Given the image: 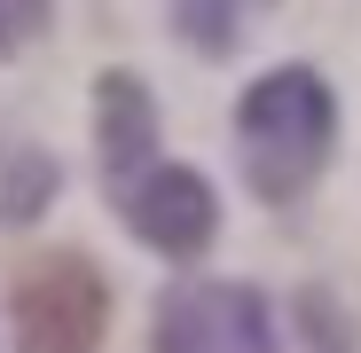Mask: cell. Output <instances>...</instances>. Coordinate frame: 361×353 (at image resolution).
Masks as SVG:
<instances>
[{
    "instance_id": "cell-1",
    "label": "cell",
    "mask_w": 361,
    "mask_h": 353,
    "mask_svg": "<svg viewBox=\"0 0 361 353\" xmlns=\"http://www.w3.org/2000/svg\"><path fill=\"white\" fill-rule=\"evenodd\" d=\"M235 134H244V173L267 204H290L314 189V173L330 165V142H338V102L330 87L307 71V63H283L267 71L244 110H235Z\"/></svg>"
},
{
    "instance_id": "cell-2",
    "label": "cell",
    "mask_w": 361,
    "mask_h": 353,
    "mask_svg": "<svg viewBox=\"0 0 361 353\" xmlns=\"http://www.w3.org/2000/svg\"><path fill=\"white\" fill-rule=\"evenodd\" d=\"M110 330V290L94 259L47 252L16 275V353H102Z\"/></svg>"
},
{
    "instance_id": "cell-3",
    "label": "cell",
    "mask_w": 361,
    "mask_h": 353,
    "mask_svg": "<svg viewBox=\"0 0 361 353\" xmlns=\"http://www.w3.org/2000/svg\"><path fill=\"white\" fill-rule=\"evenodd\" d=\"M157 353H275V322L244 283H180L157 306Z\"/></svg>"
},
{
    "instance_id": "cell-4",
    "label": "cell",
    "mask_w": 361,
    "mask_h": 353,
    "mask_svg": "<svg viewBox=\"0 0 361 353\" xmlns=\"http://www.w3.org/2000/svg\"><path fill=\"white\" fill-rule=\"evenodd\" d=\"M118 197H126V228L149 252H165V259H197L212 244V228H220V204H212V189L189 165H149Z\"/></svg>"
},
{
    "instance_id": "cell-5",
    "label": "cell",
    "mask_w": 361,
    "mask_h": 353,
    "mask_svg": "<svg viewBox=\"0 0 361 353\" xmlns=\"http://www.w3.org/2000/svg\"><path fill=\"white\" fill-rule=\"evenodd\" d=\"M94 126H102V165H110L118 189L157 165V157H149V149H157V110H149V87H142L134 71H110V79H102Z\"/></svg>"
},
{
    "instance_id": "cell-6",
    "label": "cell",
    "mask_w": 361,
    "mask_h": 353,
    "mask_svg": "<svg viewBox=\"0 0 361 353\" xmlns=\"http://www.w3.org/2000/svg\"><path fill=\"white\" fill-rule=\"evenodd\" d=\"M173 8H180V32H189L197 47L228 55L235 39H244V24H252V8H259V0H173Z\"/></svg>"
},
{
    "instance_id": "cell-7",
    "label": "cell",
    "mask_w": 361,
    "mask_h": 353,
    "mask_svg": "<svg viewBox=\"0 0 361 353\" xmlns=\"http://www.w3.org/2000/svg\"><path fill=\"white\" fill-rule=\"evenodd\" d=\"M47 157H32V165H8V189H0V220H32L39 212V197H47Z\"/></svg>"
},
{
    "instance_id": "cell-8",
    "label": "cell",
    "mask_w": 361,
    "mask_h": 353,
    "mask_svg": "<svg viewBox=\"0 0 361 353\" xmlns=\"http://www.w3.org/2000/svg\"><path fill=\"white\" fill-rule=\"evenodd\" d=\"M39 24H47V0H0V55H16Z\"/></svg>"
}]
</instances>
